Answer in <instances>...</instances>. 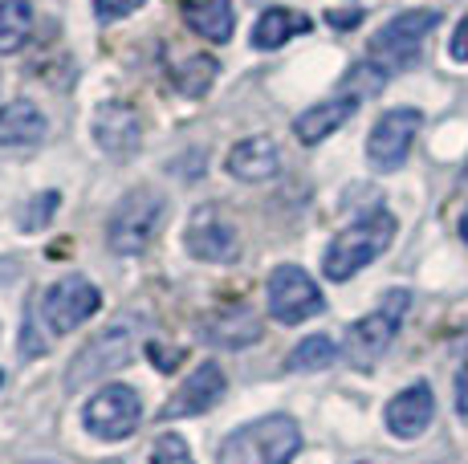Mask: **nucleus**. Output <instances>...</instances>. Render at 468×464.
Returning <instances> with one entry per match:
<instances>
[{
	"label": "nucleus",
	"instance_id": "5",
	"mask_svg": "<svg viewBox=\"0 0 468 464\" xmlns=\"http://www.w3.org/2000/svg\"><path fill=\"white\" fill-rule=\"evenodd\" d=\"M408 306H411V293L408 290L383 293L379 310H371V314L358 318V322L346 330V354H350V363H358V367H371V363L379 359L387 346H391V338L399 334L403 318H408Z\"/></svg>",
	"mask_w": 468,
	"mask_h": 464
},
{
	"label": "nucleus",
	"instance_id": "25",
	"mask_svg": "<svg viewBox=\"0 0 468 464\" xmlns=\"http://www.w3.org/2000/svg\"><path fill=\"white\" fill-rule=\"evenodd\" d=\"M61 204V195L58 192H41V195H33L29 200V208L21 212V228L25 232H37V228H45L49 225V216H53V208Z\"/></svg>",
	"mask_w": 468,
	"mask_h": 464
},
{
	"label": "nucleus",
	"instance_id": "9",
	"mask_svg": "<svg viewBox=\"0 0 468 464\" xmlns=\"http://www.w3.org/2000/svg\"><path fill=\"white\" fill-rule=\"evenodd\" d=\"M265 298H269V314L282 326H298L305 318L322 314V306H326L318 281L305 269H298V265H277V269L269 273Z\"/></svg>",
	"mask_w": 468,
	"mask_h": 464
},
{
	"label": "nucleus",
	"instance_id": "18",
	"mask_svg": "<svg viewBox=\"0 0 468 464\" xmlns=\"http://www.w3.org/2000/svg\"><path fill=\"white\" fill-rule=\"evenodd\" d=\"M179 13H184L187 29H192L196 37L212 41V46H224V41L232 37V29H237L232 0H184Z\"/></svg>",
	"mask_w": 468,
	"mask_h": 464
},
{
	"label": "nucleus",
	"instance_id": "20",
	"mask_svg": "<svg viewBox=\"0 0 468 464\" xmlns=\"http://www.w3.org/2000/svg\"><path fill=\"white\" fill-rule=\"evenodd\" d=\"M45 139V114L33 102L0 106V147H33Z\"/></svg>",
	"mask_w": 468,
	"mask_h": 464
},
{
	"label": "nucleus",
	"instance_id": "32",
	"mask_svg": "<svg viewBox=\"0 0 468 464\" xmlns=\"http://www.w3.org/2000/svg\"><path fill=\"white\" fill-rule=\"evenodd\" d=\"M16 278V261H0V285Z\"/></svg>",
	"mask_w": 468,
	"mask_h": 464
},
{
	"label": "nucleus",
	"instance_id": "19",
	"mask_svg": "<svg viewBox=\"0 0 468 464\" xmlns=\"http://www.w3.org/2000/svg\"><path fill=\"white\" fill-rule=\"evenodd\" d=\"M302 33H310V16H302L298 8H265L253 25V49H282Z\"/></svg>",
	"mask_w": 468,
	"mask_h": 464
},
{
	"label": "nucleus",
	"instance_id": "30",
	"mask_svg": "<svg viewBox=\"0 0 468 464\" xmlns=\"http://www.w3.org/2000/svg\"><path fill=\"white\" fill-rule=\"evenodd\" d=\"M456 412L468 424V367H461V374H456Z\"/></svg>",
	"mask_w": 468,
	"mask_h": 464
},
{
	"label": "nucleus",
	"instance_id": "2",
	"mask_svg": "<svg viewBox=\"0 0 468 464\" xmlns=\"http://www.w3.org/2000/svg\"><path fill=\"white\" fill-rule=\"evenodd\" d=\"M395 216L391 212H371V216L355 220L350 228H342L335 240H330L326 257H322V273H326L330 281H350L358 269H367L371 261H379V257L391 248L395 240Z\"/></svg>",
	"mask_w": 468,
	"mask_h": 464
},
{
	"label": "nucleus",
	"instance_id": "1",
	"mask_svg": "<svg viewBox=\"0 0 468 464\" xmlns=\"http://www.w3.org/2000/svg\"><path fill=\"white\" fill-rule=\"evenodd\" d=\"M302 448V427L290 416H261L224 436L216 464H290Z\"/></svg>",
	"mask_w": 468,
	"mask_h": 464
},
{
	"label": "nucleus",
	"instance_id": "22",
	"mask_svg": "<svg viewBox=\"0 0 468 464\" xmlns=\"http://www.w3.org/2000/svg\"><path fill=\"white\" fill-rule=\"evenodd\" d=\"M33 33L29 0H0V53H16Z\"/></svg>",
	"mask_w": 468,
	"mask_h": 464
},
{
	"label": "nucleus",
	"instance_id": "24",
	"mask_svg": "<svg viewBox=\"0 0 468 464\" xmlns=\"http://www.w3.org/2000/svg\"><path fill=\"white\" fill-rule=\"evenodd\" d=\"M383 86H387V69L379 66V61L367 58L363 66H355V69L346 74V90H342V94H355L358 102H363L367 94H379Z\"/></svg>",
	"mask_w": 468,
	"mask_h": 464
},
{
	"label": "nucleus",
	"instance_id": "26",
	"mask_svg": "<svg viewBox=\"0 0 468 464\" xmlns=\"http://www.w3.org/2000/svg\"><path fill=\"white\" fill-rule=\"evenodd\" d=\"M151 464H196L192 448H187V440H179V436H159L155 440V452H151Z\"/></svg>",
	"mask_w": 468,
	"mask_h": 464
},
{
	"label": "nucleus",
	"instance_id": "21",
	"mask_svg": "<svg viewBox=\"0 0 468 464\" xmlns=\"http://www.w3.org/2000/svg\"><path fill=\"white\" fill-rule=\"evenodd\" d=\"M216 74H220V66H216V58H208V53H187L184 61H171L167 66V78L171 86H176L179 94L187 98H204L212 90Z\"/></svg>",
	"mask_w": 468,
	"mask_h": 464
},
{
	"label": "nucleus",
	"instance_id": "4",
	"mask_svg": "<svg viewBox=\"0 0 468 464\" xmlns=\"http://www.w3.org/2000/svg\"><path fill=\"white\" fill-rule=\"evenodd\" d=\"M139 330H143V322L134 314H127L114 326H106L102 334H94L82 351L74 354V363H69L66 387L82 391L86 383H98V379H106V374H114L119 367H127L131 354H134V343H139Z\"/></svg>",
	"mask_w": 468,
	"mask_h": 464
},
{
	"label": "nucleus",
	"instance_id": "23",
	"mask_svg": "<svg viewBox=\"0 0 468 464\" xmlns=\"http://www.w3.org/2000/svg\"><path fill=\"white\" fill-rule=\"evenodd\" d=\"M335 359H338L335 338L310 334V338H302V343L293 346V354L285 359V371H326Z\"/></svg>",
	"mask_w": 468,
	"mask_h": 464
},
{
	"label": "nucleus",
	"instance_id": "28",
	"mask_svg": "<svg viewBox=\"0 0 468 464\" xmlns=\"http://www.w3.org/2000/svg\"><path fill=\"white\" fill-rule=\"evenodd\" d=\"M448 58H452V61H468V13L461 16L452 41H448Z\"/></svg>",
	"mask_w": 468,
	"mask_h": 464
},
{
	"label": "nucleus",
	"instance_id": "14",
	"mask_svg": "<svg viewBox=\"0 0 468 464\" xmlns=\"http://www.w3.org/2000/svg\"><path fill=\"white\" fill-rule=\"evenodd\" d=\"M431 416H436V395H431L428 383H411L399 395L387 404V432L399 436V440H416L428 432Z\"/></svg>",
	"mask_w": 468,
	"mask_h": 464
},
{
	"label": "nucleus",
	"instance_id": "27",
	"mask_svg": "<svg viewBox=\"0 0 468 464\" xmlns=\"http://www.w3.org/2000/svg\"><path fill=\"white\" fill-rule=\"evenodd\" d=\"M143 0H94V16L98 21H119V16H131Z\"/></svg>",
	"mask_w": 468,
	"mask_h": 464
},
{
	"label": "nucleus",
	"instance_id": "29",
	"mask_svg": "<svg viewBox=\"0 0 468 464\" xmlns=\"http://www.w3.org/2000/svg\"><path fill=\"white\" fill-rule=\"evenodd\" d=\"M358 21H363V8H338V13H330V25H335V29H355Z\"/></svg>",
	"mask_w": 468,
	"mask_h": 464
},
{
	"label": "nucleus",
	"instance_id": "35",
	"mask_svg": "<svg viewBox=\"0 0 468 464\" xmlns=\"http://www.w3.org/2000/svg\"><path fill=\"white\" fill-rule=\"evenodd\" d=\"M464 184H468V172H464Z\"/></svg>",
	"mask_w": 468,
	"mask_h": 464
},
{
	"label": "nucleus",
	"instance_id": "11",
	"mask_svg": "<svg viewBox=\"0 0 468 464\" xmlns=\"http://www.w3.org/2000/svg\"><path fill=\"white\" fill-rule=\"evenodd\" d=\"M184 248L196 257V261H208V265L237 261V253H240L237 225L229 220V212L224 208H216V204H200V208L187 216Z\"/></svg>",
	"mask_w": 468,
	"mask_h": 464
},
{
	"label": "nucleus",
	"instance_id": "13",
	"mask_svg": "<svg viewBox=\"0 0 468 464\" xmlns=\"http://www.w3.org/2000/svg\"><path fill=\"white\" fill-rule=\"evenodd\" d=\"M90 135L111 159H131L143 142V127L139 114L127 102H102L94 111V119H90Z\"/></svg>",
	"mask_w": 468,
	"mask_h": 464
},
{
	"label": "nucleus",
	"instance_id": "17",
	"mask_svg": "<svg viewBox=\"0 0 468 464\" xmlns=\"http://www.w3.org/2000/svg\"><path fill=\"white\" fill-rule=\"evenodd\" d=\"M355 111H358V98L355 94H335V98H326V102L302 111L298 119H293V135H298V142H305V147H314V142L335 135L342 122L355 119Z\"/></svg>",
	"mask_w": 468,
	"mask_h": 464
},
{
	"label": "nucleus",
	"instance_id": "6",
	"mask_svg": "<svg viewBox=\"0 0 468 464\" xmlns=\"http://www.w3.org/2000/svg\"><path fill=\"white\" fill-rule=\"evenodd\" d=\"M440 25L436 8H408V13L391 16L379 33L371 37V61L391 74V69H403L420 58V46L428 41V33Z\"/></svg>",
	"mask_w": 468,
	"mask_h": 464
},
{
	"label": "nucleus",
	"instance_id": "7",
	"mask_svg": "<svg viewBox=\"0 0 468 464\" xmlns=\"http://www.w3.org/2000/svg\"><path fill=\"white\" fill-rule=\"evenodd\" d=\"M424 131V111L416 106H391L367 135V163L375 172H399L411 155V142Z\"/></svg>",
	"mask_w": 468,
	"mask_h": 464
},
{
	"label": "nucleus",
	"instance_id": "16",
	"mask_svg": "<svg viewBox=\"0 0 468 464\" xmlns=\"http://www.w3.org/2000/svg\"><path fill=\"white\" fill-rule=\"evenodd\" d=\"M204 343L220 346V351H245L261 338V318L249 306H229V310H216L212 318H204L200 326Z\"/></svg>",
	"mask_w": 468,
	"mask_h": 464
},
{
	"label": "nucleus",
	"instance_id": "34",
	"mask_svg": "<svg viewBox=\"0 0 468 464\" xmlns=\"http://www.w3.org/2000/svg\"><path fill=\"white\" fill-rule=\"evenodd\" d=\"M0 383H5V371H0Z\"/></svg>",
	"mask_w": 468,
	"mask_h": 464
},
{
	"label": "nucleus",
	"instance_id": "8",
	"mask_svg": "<svg viewBox=\"0 0 468 464\" xmlns=\"http://www.w3.org/2000/svg\"><path fill=\"white\" fill-rule=\"evenodd\" d=\"M98 306H102V293H98V285L90 278H61L53 281L49 290L41 293L37 310H41V322L49 334H69V330H78L82 322L98 314Z\"/></svg>",
	"mask_w": 468,
	"mask_h": 464
},
{
	"label": "nucleus",
	"instance_id": "33",
	"mask_svg": "<svg viewBox=\"0 0 468 464\" xmlns=\"http://www.w3.org/2000/svg\"><path fill=\"white\" fill-rule=\"evenodd\" d=\"M461 237H464V245H468V212L461 216Z\"/></svg>",
	"mask_w": 468,
	"mask_h": 464
},
{
	"label": "nucleus",
	"instance_id": "3",
	"mask_svg": "<svg viewBox=\"0 0 468 464\" xmlns=\"http://www.w3.org/2000/svg\"><path fill=\"white\" fill-rule=\"evenodd\" d=\"M164 220H167V195L155 192V187H134L114 204L111 220H106V245L119 257H139L159 237Z\"/></svg>",
	"mask_w": 468,
	"mask_h": 464
},
{
	"label": "nucleus",
	"instance_id": "12",
	"mask_svg": "<svg viewBox=\"0 0 468 464\" xmlns=\"http://www.w3.org/2000/svg\"><path fill=\"white\" fill-rule=\"evenodd\" d=\"M224 387H229L224 371L216 367V363H200V367L187 374V383H179V387L171 391V399L164 404L159 419H187V416H204V412H212V407L220 404Z\"/></svg>",
	"mask_w": 468,
	"mask_h": 464
},
{
	"label": "nucleus",
	"instance_id": "10",
	"mask_svg": "<svg viewBox=\"0 0 468 464\" xmlns=\"http://www.w3.org/2000/svg\"><path fill=\"white\" fill-rule=\"evenodd\" d=\"M82 419H86V432L98 436V440H127L143 424V399L134 387L111 383V387H102L86 404Z\"/></svg>",
	"mask_w": 468,
	"mask_h": 464
},
{
	"label": "nucleus",
	"instance_id": "15",
	"mask_svg": "<svg viewBox=\"0 0 468 464\" xmlns=\"http://www.w3.org/2000/svg\"><path fill=\"white\" fill-rule=\"evenodd\" d=\"M224 167H229V175H237L245 184H265L282 172V151H277V142L269 135H253V139H240L229 151Z\"/></svg>",
	"mask_w": 468,
	"mask_h": 464
},
{
	"label": "nucleus",
	"instance_id": "31",
	"mask_svg": "<svg viewBox=\"0 0 468 464\" xmlns=\"http://www.w3.org/2000/svg\"><path fill=\"white\" fill-rule=\"evenodd\" d=\"M167 351H171V346H155V343L147 346L151 363H159V367H167V371H171V367H176V363H179V354H167Z\"/></svg>",
	"mask_w": 468,
	"mask_h": 464
}]
</instances>
